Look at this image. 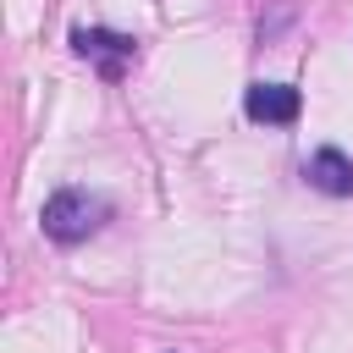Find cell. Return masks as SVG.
I'll return each mask as SVG.
<instances>
[{"label": "cell", "instance_id": "1", "mask_svg": "<svg viewBox=\"0 0 353 353\" xmlns=\"http://www.w3.org/2000/svg\"><path fill=\"white\" fill-rule=\"evenodd\" d=\"M105 215H110V204H105V199L83 193V188H55V193L44 199V210H39V226H44V237H50V243L77 248V243H88V237L105 226Z\"/></svg>", "mask_w": 353, "mask_h": 353}, {"label": "cell", "instance_id": "2", "mask_svg": "<svg viewBox=\"0 0 353 353\" xmlns=\"http://www.w3.org/2000/svg\"><path fill=\"white\" fill-rule=\"evenodd\" d=\"M72 50H77L83 61H94V66H99V77H121V72H127V61L138 55V39L110 33V28H72Z\"/></svg>", "mask_w": 353, "mask_h": 353}, {"label": "cell", "instance_id": "3", "mask_svg": "<svg viewBox=\"0 0 353 353\" xmlns=\"http://www.w3.org/2000/svg\"><path fill=\"white\" fill-rule=\"evenodd\" d=\"M243 110H248V121L287 127V121H298V110H303V94H298L292 83H248V94H243Z\"/></svg>", "mask_w": 353, "mask_h": 353}, {"label": "cell", "instance_id": "4", "mask_svg": "<svg viewBox=\"0 0 353 353\" xmlns=\"http://www.w3.org/2000/svg\"><path fill=\"white\" fill-rule=\"evenodd\" d=\"M303 176H309V188L325 193V199H353V160H347L336 143H320V149L309 154Z\"/></svg>", "mask_w": 353, "mask_h": 353}, {"label": "cell", "instance_id": "5", "mask_svg": "<svg viewBox=\"0 0 353 353\" xmlns=\"http://www.w3.org/2000/svg\"><path fill=\"white\" fill-rule=\"evenodd\" d=\"M292 22H298V6H292V0H270V11L259 17V44H276Z\"/></svg>", "mask_w": 353, "mask_h": 353}]
</instances>
